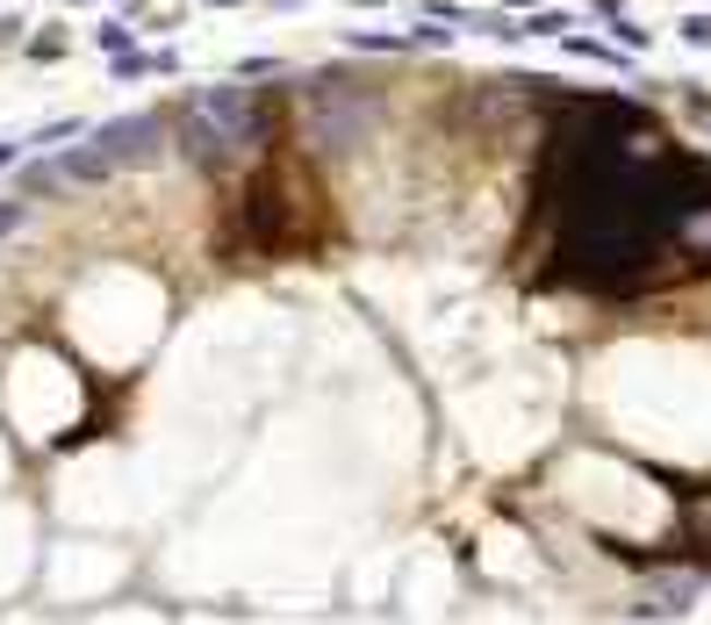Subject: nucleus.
<instances>
[{"mask_svg": "<svg viewBox=\"0 0 711 625\" xmlns=\"http://www.w3.org/2000/svg\"><path fill=\"white\" fill-rule=\"evenodd\" d=\"M711 194V173L676 152L647 116L604 101L575 108L546 137L525 230V274L539 288H590V296H640L690 280L683 224Z\"/></svg>", "mask_w": 711, "mask_h": 625, "instance_id": "f257e3e1", "label": "nucleus"}, {"mask_svg": "<svg viewBox=\"0 0 711 625\" xmlns=\"http://www.w3.org/2000/svg\"><path fill=\"white\" fill-rule=\"evenodd\" d=\"M188 152L194 166H208V173H224L230 158L244 152V137H252V94L244 87H202L188 94Z\"/></svg>", "mask_w": 711, "mask_h": 625, "instance_id": "f03ea898", "label": "nucleus"}, {"mask_svg": "<svg viewBox=\"0 0 711 625\" xmlns=\"http://www.w3.org/2000/svg\"><path fill=\"white\" fill-rule=\"evenodd\" d=\"M238 224H244V244H252V252H288V244H302V216L288 208V173L252 180Z\"/></svg>", "mask_w": 711, "mask_h": 625, "instance_id": "7ed1b4c3", "label": "nucleus"}, {"mask_svg": "<svg viewBox=\"0 0 711 625\" xmlns=\"http://www.w3.org/2000/svg\"><path fill=\"white\" fill-rule=\"evenodd\" d=\"M158 137H166L158 116H116V122L94 130V158H101L108 173H122V166H144V158L158 152Z\"/></svg>", "mask_w": 711, "mask_h": 625, "instance_id": "20e7f679", "label": "nucleus"}, {"mask_svg": "<svg viewBox=\"0 0 711 625\" xmlns=\"http://www.w3.org/2000/svg\"><path fill=\"white\" fill-rule=\"evenodd\" d=\"M697 597V575H661V582H647V618H676V611H690Z\"/></svg>", "mask_w": 711, "mask_h": 625, "instance_id": "39448f33", "label": "nucleus"}, {"mask_svg": "<svg viewBox=\"0 0 711 625\" xmlns=\"http://www.w3.org/2000/svg\"><path fill=\"white\" fill-rule=\"evenodd\" d=\"M683 532H690V539H704V546H711V489H697L690 504H683Z\"/></svg>", "mask_w": 711, "mask_h": 625, "instance_id": "423d86ee", "label": "nucleus"}, {"mask_svg": "<svg viewBox=\"0 0 711 625\" xmlns=\"http://www.w3.org/2000/svg\"><path fill=\"white\" fill-rule=\"evenodd\" d=\"M8 230H22V202H0V238Z\"/></svg>", "mask_w": 711, "mask_h": 625, "instance_id": "0eeeda50", "label": "nucleus"}, {"mask_svg": "<svg viewBox=\"0 0 711 625\" xmlns=\"http://www.w3.org/2000/svg\"><path fill=\"white\" fill-rule=\"evenodd\" d=\"M683 36H690V44H711V15H697V22H683Z\"/></svg>", "mask_w": 711, "mask_h": 625, "instance_id": "6e6552de", "label": "nucleus"}, {"mask_svg": "<svg viewBox=\"0 0 711 625\" xmlns=\"http://www.w3.org/2000/svg\"><path fill=\"white\" fill-rule=\"evenodd\" d=\"M15 152H22V144H8V137H0V166H15Z\"/></svg>", "mask_w": 711, "mask_h": 625, "instance_id": "1a4fd4ad", "label": "nucleus"}, {"mask_svg": "<svg viewBox=\"0 0 711 625\" xmlns=\"http://www.w3.org/2000/svg\"><path fill=\"white\" fill-rule=\"evenodd\" d=\"M216 8H230V0H216Z\"/></svg>", "mask_w": 711, "mask_h": 625, "instance_id": "9d476101", "label": "nucleus"}]
</instances>
